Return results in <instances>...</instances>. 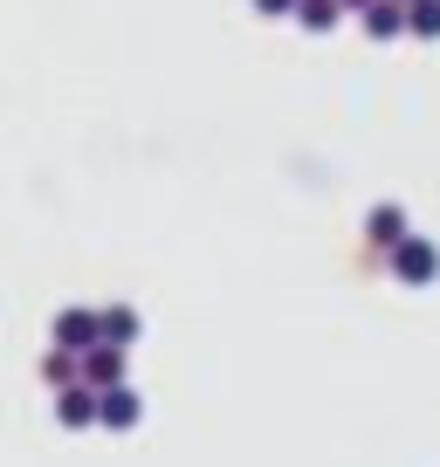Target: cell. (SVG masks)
I'll use <instances>...</instances> for the list:
<instances>
[{
  "label": "cell",
  "instance_id": "4fadbf2b",
  "mask_svg": "<svg viewBox=\"0 0 440 467\" xmlns=\"http://www.w3.org/2000/svg\"><path fill=\"white\" fill-rule=\"evenodd\" d=\"M338 7H344V15H365V7H372V0H338Z\"/></svg>",
  "mask_w": 440,
  "mask_h": 467
},
{
  "label": "cell",
  "instance_id": "7a4b0ae2",
  "mask_svg": "<svg viewBox=\"0 0 440 467\" xmlns=\"http://www.w3.org/2000/svg\"><path fill=\"white\" fill-rule=\"evenodd\" d=\"M76 379H83L89 392H110V385H124V350H118V344H89L83 358H76Z\"/></svg>",
  "mask_w": 440,
  "mask_h": 467
},
{
  "label": "cell",
  "instance_id": "6da1fadb",
  "mask_svg": "<svg viewBox=\"0 0 440 467\" xmlns=\"http://www.w3.org/2000/svg\"><path fill=\"white\" fill-rule=\"evenodd\" d=\"M393 275L406 282V289L434 282V275H440V248H434V241H420V234H406V241L393 248Z\"/></svg>",
  "mask_w": 440,
  "mask_h": 467
},
{
  "label": "cell",
  "instance_id": "8992f818",
  "mask_svg": "<svg viewBox=\"0 0 440 467\" xmlns=\"http://www.w3.org/2000/svg\"><path fill=\"white\" fill-rule=\"evenodd\" d=\"M56 420L69 426V433L76 426H97V392H89V385H62L56 392Z\"/></svg>",
  "mask_w": 440,
  "mask_h": 467
},
{
  "label": "cell",
  "instance_id": "9c48e42d",
  "mask_svg": "<svg viewBox=\"0 0 440 467\" xmlns=\"http://www.w3.org/2000/svg\"><path fill=\"white\" fill-rule=\"evenodd\" d=\"M289 21H303L309 35H330V28L344 21V7H338V0H296V15H289Z\"/></svg>",
  "mask_w": 440,
  "mask_h": 467
},
{
  "label": "cell",
  "instance_id": "52a82bcc",
  "mask_svg": "<svg viewBox=\"0 0 440 467\" xmlns=\"http://www.w3.org/2000/svg\"><path fill=\"white\" fill-rule=\"evenodd\" d=\"M365 234H372V248H379V254H393L399 241H406V206H372Z\"/></svg>",
  "mask_w": 440,
  "mask_h": 467
},
{
  "label": "cell",
  "instance_id": "ba28073f",
  "mask_svg": "<svg viewBox=\"0 0 440 467\" xmlns=\"http://www.w3.org/2000/svg\"><path fill=\"white\" fill-rule=\"evenodd\" d=\"M365 35H372V42H393V35H406V7H393V0H372V7H365Z\"/></svg>",
  "mask_w": 440,
  "mask_h": 467
},
{
  "label": "cell",
  "instance_id": "8fae6325",
  "mask_svg": "<svg viewBox=\"0 0 440 467\" xmlns=\"http://www.w3.org/2000/svg\"><path fill=\"white\" fill-rule=\"evenodd\" d=\"M42 379L56 385V392H62V385H83V379H76V350H48V358H42Z\"/></svg>",
  "mask_w": 440,
  "mask_h": 467
},
{
  "label": "cell",
  "instance_id": "5bb4252c",
  "mask_svg": "<svg viewBox=\"0 0 440 467\" xmlns=\"http://www.w3.org/2000/svg\"><path fill=\"white\" fill-rule=\"evenodd\" d=\"M393 7H406V0H393Z\"/></svg>",
  "mask_w": 440,
  "mask_h": 467
},
{
  "label": "cell",
  "instance_id": "5b68a950",
  "mask_svg": "<svg viewBox=\"0 0 440 467\" xmlns=\"http://www.w3.org/2000/svg\"><path fill=\"white\" fill-rule=\"evenodd\" d=\"M97 330H103V344L131 350V344H138V330H145V317H138L131 303H110V309H97Z\"/></svg>",
  "mask_w": 440,
  "mask_h": 467
},
{
  "label": "cell",
  "instance_id": "30bf717a",
  "mask_svg": "<svg viewBox=\"0 0 440 467\" xmlns=\"http://www.w3.org/2000/svg\"><path fill=\"white\" fill-rule=\"evenodd\" d=\"M406 35H440V0H406Z\"/></svg>",
  "mask_w": 440,
  "mask_h": 467
},
{
  "label": "cell",
  "instance_id": "277c9868",
  "mask_svg": "<svg viewBox=\"0 0 440 467\" xmlns=\"http://www.w3.org/2000/svg\"><path fill=\"white\" fill-rule=\"evenodd\" d=\"M89 344H103L97 309H62V317H56V350H76V358H83Z\"/></svg>",
  "mask_w": 440,
  "mask_h": 467
},
{
  "label": "cell",
  "instance_id": "7c38bea8",
  "mask_svg": "<svg viewBox=\"0 0 440 467\" xmlns=\"http://www.w3.org/2000/svg\"><path fill=\"white\" fill-rule=\"evenodd\" d=\"M255 15H268V21H289V15H296V0H255Z\"/></svg>",
  "mask_w": 440,
  "mask_h": 467
},
{
  "label": "cell",
  "instance_id": "3957f363",
  "mask_svg": "<svg viewBox=\"0 0 440 467\" xmlns=\"http://www.w3.org/2000/svg\"><path fill=\"white\" fill-rule=\"evenodd\" d=\"M138 420H145V399H138L131 385H110V392H97V426H110V433H131Z\"/></svg>",
  "mask_w": 440,
  "mask_h": 467
}]
</instances>
